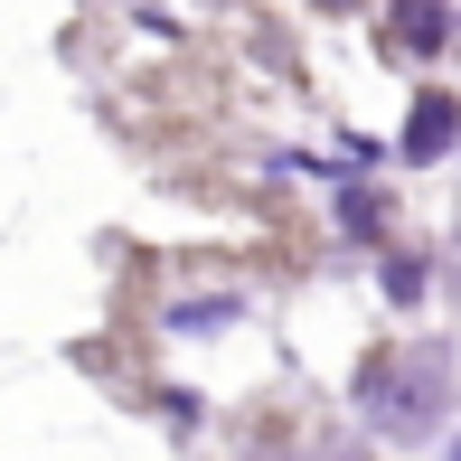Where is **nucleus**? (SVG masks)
Returning a JSON list of instances; mask_svg holds the SVG:
<instances>
[{
    "mask_svg": "<svg viewBox=\"0 0 461 461\" xmlns=\"http://www.w3.org/2000/svg\"><path fill=\"white\" fill-rule=\"evenodd\" d=\"M452 461H461V443H452Z\"/></svg>",
    "mask_w": 461,
    "mask_h": 461,
    "instance_id": "3",
    "label": "nucleus"
},
{
    "mask_svg": "<svg viewBox=\"0 0 461 461\" xmlns=\"http://www.w3.org/2000/svg\"><path fill=\"white\" fill-rule=\"evenodd\" d=\"M395 48H443V10H433V0H405V10H395Z\"/></svg>",
    "mask_w": 461,
    "mask_h": 461,
    "instance_id": "2",
    "label": "nucleus"
},
{
    "mask_svg": "<svg viewBox=\"0 0 461 461\" xmlns=\"http://www.w3.org/2000/svg\"><path fill=\"white\" fill-rule=\"evenodd\" d=\"M452 132H461V104H452V95H424V104H414V122H405V160H443Z\"/></svg>",
    "mask_w": 461,
    "mask_h": 461,
    "instance_id": "1",
    "label": "nucleus"
}]
</instances>
